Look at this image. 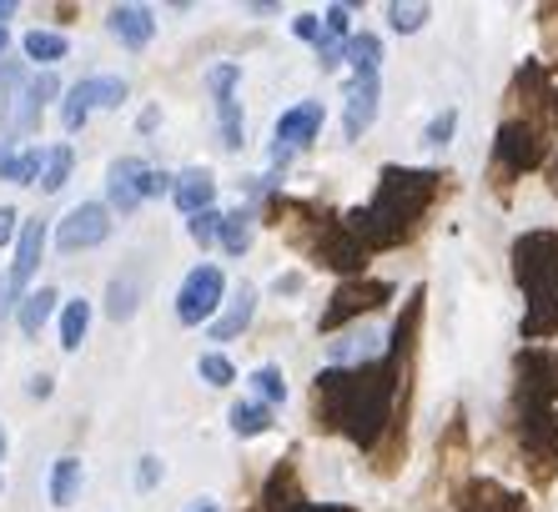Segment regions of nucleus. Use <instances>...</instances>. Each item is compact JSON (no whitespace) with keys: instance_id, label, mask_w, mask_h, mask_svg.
<instances>
[{"instance_id":"f704fd0d","label":"nucleus","mask_w":558,"mask_h":512,"mask_svg":"<svg viewBox=\"0 0 558 512\" xmlns=\"http://www.w3.org/2000/svg\"><path fill=\"white\" fill-rule=\"evenodd\" d=\"M26 96H31L36 106L56 101V96H61V81H56V71H40V76H31V81H26Z\"/></svg>"},{"instance_id":"4468645a","label":"nucleus","mask_w":558,"mask_h":512,"mask_svg":"<svg viewBox=\"0 0 558 512\" xmlns=\"http://www.w3.org/2000/svg\"><path fill=\"white\" fill-rule=\"evenodd\" d=\"M171 202L182 206V217H202V211L217 206V176L207 167H186L171 186Z\"/></svg>"},{"instance_id":"de8ad7c7","label":"nucleus","mask_w":558,"mask_h":512,"mask_svg":"<svg viewBox=\"0 0 558 512\" xmlns=\"http://www.w3.org/2000/svg\"><path fill=\"white\" fill-rule=\"evenodd\" d=\"M0 462H5V432H0Z\"/></svg>"},{"instance_id":"09e8293b","label":"nucleus","mask_w":558,"mask_h":512,"mask_svg":"<svg viewBox=\"0 0 558 512\" xmlns=\"http://www.w3.org/2000/svg\"><path fill=\"white\" fill-rule=\"evenodd\" d=\"M0 492H5V477H0Z\"/></svg>"},{"instance_id":"2eb2a0df","label":"nucleus","mask_w":558,"mask_h":512,"mask_svg":"<svg viewBox=\"0 0 558 512\" xmlns=\"http://www.w3.org/2000/svg\"><path fill=\"white\" fill-rule=\"evenodd\" d=\"M106 26H111V36H117L126 51H146L156 36V15L146 11V5H117Z\"/></svg>"},{"instance_id":"f257e3e1","label":"nucleus","mask_w":558,"mask_h":512,"mask_svg":"<svg viewBox=\"0 0 558 512\" xmlns=\"http://www.w3.org/2000/svg\"><path fill=\"white\" fill-rule=\"evenodd\" d=\"M428 292L408 296L403 317L388 346L357 367H327L312 382V427L342 432L363 452H373V473L392 477L408 458V412H413V371H417V327H423Z\"/></svg>"},{"instance_id":"7c9ffc66","label":"nucleus","mask_w":558,"mask_h":512,"mask_svg":"<svg viewBox=\"0 0 558 512\" xmlns=\"http://www.w3.org/2000/svg\"><path fill=\"white\" fill-rule=\"evenodd\" d=\"M196 371H202V382H207V387H232V382H236L232 357H221V352H202Z\"/></svg>"},{"instance_id":"f3484780","label":"nucleus","mask_w":558,"mask_h":512,"mask_svg":"<svg viewBox=\"0 0 558 512\" xmlns=\"http://www.w3.org/2000/svg\"><path fill=\"white\" fill-rule=\"evenodd\" d=\"M252 317H257V287H236L232 307H227V317L211 321V342H232V337H242L252 327Z\"/></svg>"},{"instance_id":"4be33fe9","label":"nucleus","mask_w":558,"mask_h":512,"mask_svg":"<svg viewBox=\"0 0 558 512\" xmlns=\"http://www.w3.org/2000/svg\"><path fill=\"white\" fill-rule=\"evenodd\" d=\"M21 51H26V61L46 65L51 71L56 61H65V51H71V40L61 36V31H26V40H21Z\"/></svg>"},{"instance_id":"58836bf2","label":"nucleus","mask_w":558,"mask_h":512,"mask_svg":"<svg viewBox=\"0 0 558 512\" xmlns=\"http://www.w3.org/2000/svg\"><path fill=\"white\" fill-rule=\"evenodd\" d=\"M292 36L317 46V40H323V21H317V15H298V21H292Z\"/></svg>"},{"instance_id":"393cba45","label":"nucleus","mask_w":558,"mask_h":512,"mask_svg":"<svg viewBox=\"0 0 558 512\" xmlns=\"http://www.w3.org/2000/svg\"><path fill=\"white\" fill-rule=\"evenodd\" d=\"M71 161H76V151H71V146H51V151H46V167H40V192L46 196H56L65 186V181H71Z\"/></svg>"},{"instance_id":"c9c22d12","label":"nucleus","mask_w":558,"mask_h":512,"mask_svg":"<svg viewBox=\"0 0 558 512\" xmlns=\"http://www.w3.org/2000/svg\"><path fill=\"white\" fill-rule=\"evenodd\" d=\"M156 483H161V458H151V452H146L142 467H136V492H151Z\"/></svg>"},{"instance_id":"39448f33","label":"nucleus","mask_w":558,"mask_h":512,"mask_svg":"<svg viewBox=\"0 0 558 512\" xmlns=\"http://www.w3.org/2000/svg\"><path fill=\"white\" fill-rule=\"evenodd\" d=\"M544 161H548V131L533 126V121H523V115H508L504 126H498V136H494V167H488L494 192L508 196L513 192V181L529 176V171H538Z\"/></svg>"},{"instance_id":"a211bd4d","label":"nucleus","mask_w":558,"mask_h":512,"mask_svg":"<svg viewBox=\"0 0 558 512\" xmlns=\"http://www.w3.org/2000/svg\"><path fill=\"white\" fill-rule=\"evenodd\" d=\"M40 167H46V151L40 146H26L15 151L11 142H0V181H15V186H36Z\"/></svg>"},{"instance_id":"cd10ccee","label":"nucleus","mask_w":558,"mask_h":512,"mask_svg":"<svg viewBox=\"0 0 558 512\" xmlns=\"http://www.w3.org/2000/svg\"><path fill=\"white\" fill-rule=\"evenodd\" d=\"M217 121H221V146H227V151H242L247 126H242V101H236V96H217Z\"/></svg>"},{"instance_id":"6e6552de","label":"nucleus","mask_w":558,"mask_h":512,"mask_svg":"<svg viewBox=\"0 0 558 512\" xmlns=\"http://www.w3.org/2000/svg\"><path fill=\"white\" fill-rule=\"evenodd\" d=\"M106 236H111V206L81 202V206H71L61 217V227H56V252H65V256L92 252V246H101Z\"/></svg>"},{"instance_id":"a18cd8bd","label":"nucleus","mask_w":558,"mask_h":512,"mask_svg":"<svg viewBox=\"0 0 558 512\" xmlns=\"http://www.w3.org/2000/svg\"><path fill=\"white\" fill-rule=\"evenodd\" d=\"M548 186H554V196H558V156H554V167H548Z\"/></svg>"},{"instance_id":"9d476101","label":"nucleus","mask_w":558,"mask_h":512,"mask_svg":"<svg viewBox=\"0 0 558 512\" xmlns=\"http://www.w3.org/2000/svg\"><path fill=\"white\" fill-rule=\"evenodd\" d=\"M262 512H352V508H327V502H312L302 492V477H298V458H282L267 487H262Z\"/></svg>"},{"instance_id":"1a4fd4ad","label":"nucleus","mask_w":558,"mask_h":512,"mask_svg":"<svg viewBox=\"0 0 558 512\" xmlns=\"http://www.w3.org/2000/svg\"><path fill=\"white\" fill-rule=\"evenodd\" d=\"M323 101H298L292 111L277 115V142H272V161H287L292 151H307L317 136H323Z\"/></svg>"},{"instance_id":"79ce46f5","label":"nucleus","mask_w":558,"mask_h":512,"mask_svg":"<svg viewBox=\"0 0 558 512\" xmlns=\"http://www.w3.org/2000/svg\"><path fill=\"white\" fill-rule=\"evenodd\" d=\"M272 292H277V296H292V292H302V271H287V277H277V282H272Z\"/></svg>"},{"instance_id":"6ab92c4d","label":"nucleus","mask_w":558,"mask_h":512,"mask_svg":"<svg viewBox=\"0 0 558 512\" xmlns=\"http://www.w3.org/2000/svg\"><path fill=\"white\" fill-rule=\"evenodd\" d=\"M56 287H36V292H26L21 296V307H15V321H21V332L26 337H40L46 332V321L56 317Z\"/></svg>"},{"instance_id":"c03bdc74","label":"nucleus","mask_w":558,"mask_h":512,"mask_svg":"<svg viewBox=\"0 0 558 512\" xmlns=\"http://www.w3.org/2000/svg\"><path fill=\"white\" fill-rule=\"evenodd\" d=\"M186 512H217V502H211V498H202V502H192V508H186Z\"/></svg>"},{"instance_id":"a878e982","label":"nucleus","mask_w":558,"mask_h":512,"mask_svg":"<svg viewBox=\"0 0 558 512\" xmlns=\"http://www.w3.org/2000/svg\"><path fill=\"white\" fill-rule=\"evenodd\" d=\"M76 487H81V458H56V467H51L56 508H71V502H76Z\"/></svg>"},{"instance_id":"5701e85b","label":"nucleus","mask_w":558,"mask_h":512,"mask_svg":"<svg viewBox=\"0 0 558 512\" xmlns=\"http://www.w3.org/2000/svg\"><path fill=\"white\" fill-rule=\"evenodd\" d=\"M86 332H92V302L76 296V302H65V312H61V346L65 352H81Z\"/></svg>"},{"instance_id":"0eeeda50","label":"nucleus","mask_w":558,"mask_h":512,"mask_svg":"<svg viewBox=\"0 0 558 512\" xmlns=\"http://www.w3.org/2000/svg\"><path fill=\"white\" fill-rule=\"evenodd\" d=\"M221 296H227V277L221 267H192L186 282L177 287V321L182 327H202V321L217 317Z\"/></svg>"},{"instance_id":"4c0bfd02","label":"nucleus","mask_w":558,"mask_h":512,"mask_svg":"<svg viewBox=\"0 0 558 512\" xmlns=\"http://www.w3.org/2000/svg\"><path fill=\"white\" fill-rule=\"evenodd\" d=\"M86 121H92V111H86V106H76L71 96H65V106H61V126L71 131V136H76V131L86 126Z\"/></svg>"},{"instance_id":"2f4dec72","label":"nucleus","mask_w":558,"mask_h":512,"mask_svg":"<svg viewBox=\"0 0 558 512\" xmlns=\"http://www.w3.org/2000/svg\"><path fill=\"white\" fill-rule=\"evenodd\" d=\"M388 21L398 36H413V31L428 26V5H388Z\"/></svg>"},{"instance_id":"b1692460","label":"nucleus","mask_w":558,"mask_h":512,"mask_svg":"<svg viewBox=\"0 0 558 512\" xmlns=\"http://www.w3.org/2000/svg\"><path fill=\"white\" fill-rule=\"evenodd\" d=\"M252 231H257V217H252V211H227V217H221V252L242 256L252 246Z\"/></svg>"},{"instance_id":"a19ab883","label":"nucleus","mask_w":558,"mask_h":512,"mask_svg":"<svg viewBox=\"0 0 558 512\" xmlns=\"http://www.w3.org/2000/svg\"><path fill=\"white\" fill-rule=\"evenodd\" d=\"M26 392H31V398H36V402H46V398H51V392H56V377H31V382H26Z\"/></svg>"},{"instance_id":"aec40b11","label":"nucleus","mask_w":558,"mask_h":512,"mask_svg":"<svg viewBox=\"0 0 558 512\" xmlns=\"http://www.w3.org/2000/svg\"><path fill=\"white\" fill-rule=\"evenodd\" d=\"M136 307H142V277H136V271L111 277V287H106V317H111V321H131V317H136Z\"/></svg>"},{"instance_id":"f8f14e48","label":"nucleus","mask_w":558,"mask_h":512,"mask_svg":"<svg viewBox=\"0 0 558 512\" xmlns=\"http://www.w3.org/2000/svg\"><path fill=\"white\" fill-rule=\"evenodd\" d=\"M458 512H533V508L523 502V492L494 483V477H468L458 487Z\"/></svg>"},{"instance_id":"bb28decb","label":"nucleus","mask_w":558,"mask_h":512,"mask_svg":"<svg viewBox=\"0 0 558 512\" xmlns=\"http://www.w3.org/2000/svg\"><path fill=\"white\" fill-rule=\"evenodd\" d=\"M227 417H232L236 437H262L267 427H272V407H262V402H236Z\"/></svg>"},{"instance_id":"ea45409f","label":"nucleus","mask_w":558,"mask_h":512,"mask_svg":"<svg viewBox=\"0 0 558 512\" xmlns=\"http://www.w3.org/2000/svg\"><path fill=\"white\" fill-rule=\"evenodd\" d=\"M15 236H21V211H15V206H0V246L15 242Z\"/></svg>"},{"instance_id":"412c9836","label":"nucleus","mask_w":558,"mask_h":512,"mask_svg":"<svg viewBox=\"0 0 558 512\" xmlns=\"http://www.w3.org/2000/svg\"><path fill=\"white\" fill-rule=\"evenodd\" d=\"M342 61L352 65V76H377V65H383V40H377L373 31H363V36H348V46H342Z\"/></svg>"},{"instance_id":"72a5a7b5","label":"nucleus","mask_w":558,"mask_h":512,"mask_svg":"<svg viewBox=\"0 0 558 512\" xmlns=\"http://www.w3.org/2000/svg\"><path fill=\"white\" fill-rule=\"evenodd\" d=\"M236 81H242V65H236V61H227V65H211V71H207V86H211V96H236Z\"/></svg>"},{"instance_id":"7ed1b4c3","label":"nucleus","mask_w":558,"mask_h":512,"mask_svg":"<svg viewBox=\"0 0 558 512\" xmlns=\"http://www.w3.org/2000/svg\"><path fill=\"white\" fill-rule=\"evenodd\" d=\"M513 282L523 292V342L558 337V231H523L513 242Z\"/></svg>"},{"instance_id":"dca6fc26","label":"nucleus","mask_w":558,"mask_h":512,"mask_svg":"<svg viewBox=\"0 0 558 512\" xmlns=\"http://www.w3.org/2000/svg\"><path fill=\"white\" fill-rule=\"evenodd\" d=\"M65 96L76 106H86V111H117V106L126 101V81L121 76H86L65 90Z\"/></svg>"},{"instance_id":"37998d69","label":"nucleus","mask_w":558,"mask_h":512,"mask_svg":"<svg viewBox=\"0 0 558 512\" xmlns=\"http://www.w3.org/2000/svg\"><path fill=\"white\" fill-rule=\"evenodd\" d=\"M11 15H15V0H0V26H5Z\"/></svg>"},{"instance_id":"473e14b6","label":"nucleus","mask_w":558,"mask_h":512,"mask_svg":"<svg viewBox=\"0 0 558 512\" xmlns=\"http://www.w3.org/2000/svg\"><path fill=\"white\" fill-rule=\"evenodd\" d=\"M453 131H458V111L448 106V111H438V115L428 121V131H423V142H428V146H448V142H453Z\"/></svg>"},{"instance_id":"c85d7f7f","label":"nucleus","mask_w":558,"mask_h":512,"mask_svg":"<svg viewBox=\"0 0 558 512\" xmlns=\"http://www.w3.org/2000/svg\"><path fill=\"white\" fill-rule=\"evenodd\" d=\"M252 392H257L262 407H277V402H287V377L277 362H267V367L252 371Z\"/></svg>"},{"instance_id":"49530a36","label":"nucleus","mask_w":558,"mask_h":512,"mask_svg":"<svg viewBox=\"0 0 558 512\" xmlns=\"http://www.w3.org/2000/svg\"><path fill=\"white\" fill-rule=\"evenodd\" d=\"M0 56H5V26H0Z\"/></svg>"},{"instance_id":"e433bc0d","label":"nucleus","mask_w":558,"mask_h":512,"mask_svg":"<svg viewBox=\"0 0 558 512\" xmlns=\"http://www.w3.org/2000/svg\"><path fill=\"white\" fill-rule=\"evenodd\" d=\"M538 26H544V46H548V56H554V65H558V5L538 11Z\"/></svg>"},{"instance_id":"f03ea898","label":"nucleus","mask_w":558,"mask_h":512,"mask_svg":"<svg viewBox=\"0 0 558 512\" xmlns=\"http://www.w3.org/2000/svg\"><path fill=\"white\" fill-rule=\"evenodd\" d=\"M448 196V176L442 171H423V167H383L377 192L367 206L348 211V231L363 242V252H392L408 246L417 231L428 227L433 206Z\"/></svg>"},{"instance_id":"423d86ee","label":"nucleus","mask_w":558,"mask_h":512,"mask_svg":"<svg viewBox=\"0 0 558 512\" xmlns=\"http://www.w3.org/2000/svg\"><path fill=\"white\" fill-rule=\"evenodd\" d=\"M383 302H392V282H377V277H348V282L332 292V302H327L323 312V332H338V327H348V321L367 317V312H377Z\"/></svg>"},{"instance_id":"ddd939ff","label":"nucleus","mask_w":558,"mask_h":512,"mask_svg":"<svg viewBox=\"0 0 558 512\" xmlns=\"http://www.w3.org/2000/svg\"><path fill=\"white\" fill-rule=\"evenodd\" d=\"M377 101H383V76H352L348 81V111H342V136L357 142L377 121Z\"/></svg>"},{"instance_id":"c756f323","label":"nucleus","mask_w":558,"mask_h":512,"mask_svg":"<svg viewBox=\"0 0 558 512\" xmlns=\"http://www.w3.org/2000/svg\"><path fill=\"white\" fill-rule=\"evenodd\" d=\"M221 217H227V211H217V206H211V211H202V217H186V236H192L202 252H207V246H217L221 242Z\"/></svg>"},{"instance_id":"9b49d317","label":"nucleus","mask_w":558,"mask_h":512,"mask_svg":"<svg viewBox=\"0 0 558 512\" xmlns=\"http://www.w3.org/2000/svg\"><path fill=\"white\" fill-rule=\"evenodd\" d=\"M146 171H151V167H146L142 156H121V161H111V167H106V202L117 206L121 217H131V211L146 202V196H142Z\"/></svg>"},{"instance_id":"20e7f679","label":"nucleus","mask_w":558,"mask_h":512,"mask_svg":"<svg viewBox=\"0 0 558 512\" xmlns=\"http://www.w3.org/2000/svg\"><path fill=\"white\" fill-rule=\"evenodd\" d=\"M513 448L533 487L558 477V407L554 402H513Z\"/></svg>"}]
</instances>
